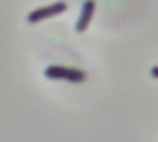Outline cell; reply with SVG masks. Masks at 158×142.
<instances>
[{
    "instance_id": "obj_4",
    "label": "cell",
    "mask_w": 158,
    "mask_h": 142,
    "mask_svg": "<svg viewBox=\"0 0 158 142\" xmlns=\"http://www.w3.org/2000/svg\"><path fill=\"white\" fill-rule=\"evenodd\" d=\"M150 74H152V76H156V78H158V66H152V68H150Z\"/></svg>"
},
{
    "instance_id": "obj_3",
    "label": "cell",
    "mask_w": 158,
    "mask_h": 142,
    "mask_svg": "<svg viewBox=\"0 0 158 142\" xmlns=\"http://www.w3.org/2000/svg\"><path fill=\"white\" fill-rule=\"evenodd\" d=\"M94 10H96V2H94V0H88V2L82 4L80 16L76 18V24H74L76 32H84L86 28H88L90 20H92V16H94Z\"/></svg>"
},
{
    "instance_id": "obj_2",
    "label": "cell",
    "mask_w": 158,
    "mask_h": 142,
    "mask_svg": "<svg viewBox=\"0 0 158 142\" xmlns=\"http://www.w3.org/2000/svg\"><path fill=\"white\" fill-rule=\"evenodd\" d=\"M66 8H68L66 2H54V4H46V6H38L32 12H28L26 20L28 22H40V20H44V18H50V16H56V14H60V12H64Z\"/></svg>"
},
{
    "instance_id": "obj_1",
    "label": "cell",
    "mask_w": 158,
    "mask_h": 142,
    "mask_svg": "<svg viewBox=\"0 0 158 142\" xmlns=\"http://www.w3.org/2000/svg\"><path fill=\"white\" fill-rule=\"evenodd\" d=\"M48 78H54V80H64V82H86L88 74L80 68H74V66H64V64H50L46 70H44Z\"/></svg>"
}]
</instances>
